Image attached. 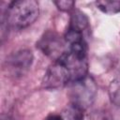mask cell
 <instances>
[{
  "instance_id": "1",
  "label": "cell",
  "mask_w": 120,
  "mask_h": 120,
  "mask_svg": "<svg viewBox=\"0 0 120 120\" xmlns=\"http://www.w3.org/2000/svg\"><path fill=\"white\" fill-rule=\"evenodd\" d=\"M39 14L38 3L35 0H17L8 7L2 15V22L7 26L21 30L31 25Z\"/></svg>"
},
{
  "instance_id": "2",
  "label": "cell",
  "mask_w": 120,
  "mask_h": 120,
  "mask_svg": "<svg viewBox=\"0 0 120 120\" xmlns=\"http://www.w3.org/2000/svg\"><path fill=\"white\" fill-rule=\"evenodd\" d=\"M68 86V97L71 104L85 110L95 101L98 87L91 76L87 75L81 80L71 82Z\"/></svg>"
},
{
  "instance_id": "3",
  "label": "cell",
  "mask_w": 120,
  "mask_h": 120,
  "mask_svg": "<svg viewBox=\"0 0 120 120\" xmlns=\"http://www.w3.org/2000/svg\"><path fill=\"white\" fill-rule=\"evenodd\" d=\"M38 47L44 54L52 58L54 61L59 59L68 50L65 38L52 31L44 33L38 42Z\"/></svg>"
},
{
  "instance_id": "4",
  "label": "cell",
  "mask_w": 120,
  "mask_h": 120,
  "mask_svg": "<svg viewBox=\"0 0 120 120\" xmlns=\"http://www.w3.org/2000/svg\"><path fill=\"white\" fill-rule=\"evenodd\" d=\"M32 62V52L28 50H21L7 58L6 68L13 76H22L29 69Z\"/></svg>"
},
{
  "instance_id": "5",
  "label": "cell",
  "mask_w": 120,
  "mask_h": 120,
  "mask_svg": "<svg viewBox=\"0 0 120 120\" xmlns=\"http://www.w3.org/2000/svg\"><path fill=\"white\" fill-rule=\"evenodd\" d=\"M88 27V19L87 17L80 10H74L70 17L69 22V30L77 31L83 34V31Z\"/></svg>"
},
{
  "instance_id": "6",
  "label": "cell",
  "mask_w": 120,
  "mask_h": 120,
  "mask_svg": "<svg viewBox=\"0 0 120 120\" xmlns=\"http://www.w3.org/2000/svg\"><path fill=\"white\" fill-rule=\"evenodd\" d=\"M83 111L80 107L69 104L68 107H66L61 113L63 120H82L83 119Z\"/></svg>"
},
{
  "instance_id": "7",
  "label": "cell",
  "mask_w": 120,
  "mask_h": 120,
  "mask_svg": "<svg viewBox=\"0 0 120 120\" xmlns=\"http://www.w3.org/2000/svg\"><path fill=\"white\" fill-rule=\"evenodd\" d=\"M96 6L102 12L107 14H113L120 12V0H105L97 1Z\"/></svg>"
},
{
  "instance_id": "8",
  "label": "cell",
  "mask_w": 120,
  "mask_h": 120,
  "mask_svg": "<svg viewBox=\"0 0 120 120\" xmlns=\"http://www.w3.org/2000/svg\"><path fill=\"white\" fill-rule=\"evenodd\" d=\"M109 97L111 101L120 107V77L115 78L109 85Z\"/></svg>"
},
{
  "instance_id": "9",
  "label": "cell",
  "mask_w": 120,
  "mask_h": 120,
  "mask_svg": "<svg viewBox=\"0 0 120 120\" xmlns=\"http://www.w3.org/2000/svg\"><path fill=\"white\" fill-rule=\"evenodd\" d=\"M54 5L62 11H70L74 8L75 2L69 0H59V1H55Z\"/></svg>"
},
{
  "instance_id": "10",
  "label": "cell",
  "mask_w": 120,
  "mask_h": 120,
  "mask_svg": "<svg viewBox=\"0 0 120 120\" xmlns=\"http://www.w3.org/2000/svg\"><path fill=\"white\" fill-rule=\"evenodd\" d=\"M44 120H63L61 113H51Z\"/></svg>"
}]
</instances>
